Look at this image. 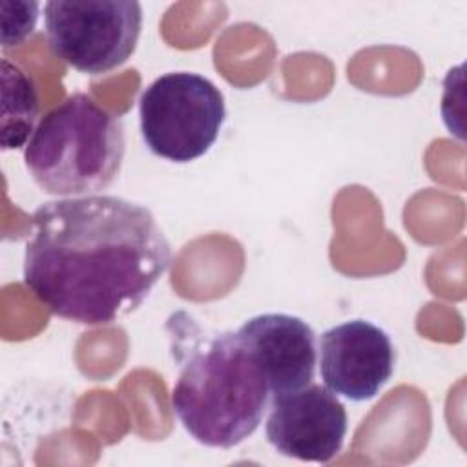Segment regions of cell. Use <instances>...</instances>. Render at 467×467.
I'll list each match as a JSON object with an SVG mask.
<instances>
[{"label":"cell","mask_w":467,"mask_h":467,"mask_svg":"<svg viewBox=\"0 0 467 467\" xmlns=\"http://www.w3.org/2000/svg\"><path fill=\"white\" fill-rule=\"evenodd\" d=\"M24 254V283L55 316L106 325L150 296L171 263L153 213L117 195L40 204Z\"/></svg>","instance_id":"cell-1"},{"label":"cell","mask_w":467,"mask_h":467,"mask_svg":"<svg viewBox=\"0 0 467 467\" xmlns=\"http://www.w3.org/2000/svg\"><path fill=\"white\" fill-rule=\"evenodd\" d=\"M171 409L186 432L206 447L232 449L255 432L270 387L237 332L199 337L177 352Z\"/></svg>","instance_id":"cell-2"},{"label":"cell","mask_w":467,"mask_h":467,"mask_svg":"<svg viewBox=\"0 0 467 467\" xmlns=\"http://www.w3.org/2000/svg\"><path fill=\"white\" fill-rule=\"evenodd\" d=\"M124 150L122 120L86 93H75L40 119L24 161L42 192L84 197L117 179Z\"/></svg>","instance_id":"cell-3"},{"label":"cell","mask_w":467,"mask_h":467,"mask_svg":"<svg viewBox=\"0 0 467 467\" xmlns=\"http://www.w3.org/2000/svg\"><path fill=\"white\" fill-rule=\"evenodd\" d=\"M226 117L224 97L202 75L171 71L140 95V133L150 151L171 162L202 157L217 140Z\"/></svg>","instance_id":"cell-4"},{"label":"cell","mask_w":467,"mask_h":467,"mask_svg":"<svg viewBox=\"0 0 467 467\" xmlns=\"http://www.w3.org/2000/svg\"><path fill=\"white\" fill-rule=\"evenodd\" d=\"M44 24L55 57L80 73L102 75L135 51L142 7L135 0H51Z\"/></svg>","instance_id":"cell-5"},{"label":"cell","mask_w":467,"mask_h":467,"mask_svg":"<svg viewBox=\"0 0 467 467\" xmlns=\"http://www.w3.org/2000/svg\"><path fill=\"white\" fill-rule=\"evenodd\" d=\"M347 427V410L337 394L310 383L272 398L265 432L279 454L327 463L341 451Z\"/></svg>","instance_id":"cell-6"},{"label":"cell","mask_w":467,"mask_h":467,"mask_svg":"<svg viewBox=\"0 0 467 467\" xmlns=\"http://www.w3.org/2000/svg\"><path fill=\"white\" fill-rule=\"evenodd\" d=\"M396 350L389 334L367 319H350L321 334L319 372L325 387L350 401L374 398L390 379Z\"/></svg>","instance_id":"cell-7"},{"label":"cell","mask_w":467,"mask_h":467,"mask_svg":"<svg viewBox=\"0 0 467 467\" xmlns=\"http://www.w3.org/2000/svg\"><path fill=\"white\" fill-rule=\"evenodd\" d=\"M237 336L263 370L270 394L299 390L316 372V334L301 317L259 314L244 321Z\"/></svg>","instance_id":"cell-8"},{"label":"cell","mask_w":467,"mask_h":467,"mask_svg":"<svg viewBox=\"0 0 467 467\" xmlns=\"http://www.w3.org/2000/svg\"><path fill=\"white\" fill-rule=\"evenodd\" d=\"M2 148L26 144L38 115V97L33 80L16 64L2 58Z\"/></svg>","instance_id":"cell-9"},{"label":"cell","mask_w":467,"mask_h":467,"mask_svg":"<svg viewBox=\"0 0 467 467\" xmlns=\"http://www.w3.org/2000/svg\"><path fill=\"white\" fill-rule=\"evenodd\" d=\"M2 47L9 49L24 44L35 31L38 20V2L2 0Z\"/></svg>","instance_id":"cell-10"}]
</instances>
